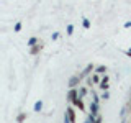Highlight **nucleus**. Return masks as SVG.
<instances>
[{
	"label": "nucleus",
	"mask_w": 131,
	"mask_h": 123,
	"mask_svg": "<svg viewBox=\"0 0 131 123\" xmlns=\"http://www.w3.org/2000/svg\"><path fill=\"white\" fill-rule=\"evenodd\" d=\"M74 104H75L77 107H79L80 110H84V105H82V102H80V100H74Z\"/></svg>",
	"instance_id": "obj_1"
},
{
	"label": "nucleus",
	"mask_w": 131,
	"mask_h": 123,
	"mask_svg": "<svg viewBox=\"0 0 131 123\" xmlns=\"http://www.w3.org/2000/svg\"><path fill=\"white\" fill-rule=\"evenodd\" d=\"M67 112H69V117H71V121H74V120H75V117H74V112H72L71 108H69Z\"/></svg>",
	"instance_id": "obj_2"
},
{
	"label": "nucleus",
	"mask_w": 131,
	"mask_h": 123,
	"mask_svg": "<svg viewBox=\"0 0 131 123\" xmlns=\"http://www.w3.org/2000/svg\"><path fill=\"white\" fill-rule=\"evenodd\" d=\"M71 98H72V100H75V90H71Z\"/></svg>",
	"instance_id": "obj_3"
},
{
	"label": "nucleus",
	"mask_w": 131,
	"mask_h": 123,
	"mask_svg": "<svg viewBox=\"0 0 131 123\" xmlns=\"http://www.w3.org/2000/svg\"><path fill=\"white\" fill-rule=\"evenodd\" d=\"M23 120H25V113H21V115L18 117V121H23Z\"/></svg>",
	"instance_id": "obj_4"
}]
</instances>
